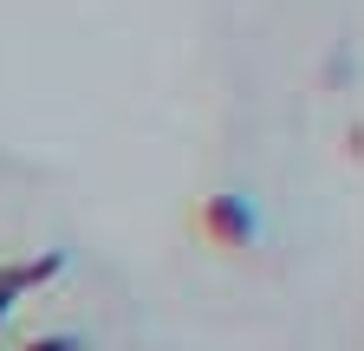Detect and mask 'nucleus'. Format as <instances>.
Instances as JSON below:
<instances>
[{"label":"nucleus","instance_id":"nucleus-3","mask_svg":"<svg viewBox=\"0 0 364 351\" xmlns=\"http://www.w3.org/2000/svg\"><path fill=\"white\" fill-rule=\"evenodd\" d=\"M20 351H85V345H78L72 332H53V338H26Z\"/></svg>","mask_w":364,"mask_h":351},{"label":"nucleus","instance_id":"nucleus-2","mask_svg":"<svg viewBox=\"0 0 364 351\" xmlns=\"http://www.w3.org/2000/svg\"><path fill=\"white\" fill-rule=\"evenodd\" d=\"M59 267H65V254H39V260H20V267H0V286H7V293L20 299L26 286H46Z\"/></svg>","mask_w":364,"mask_h":351},{"label":"nucleus","instance_id":"nucleus-4","mask_svg":"<svg viewBox=\"0 0 364 351\" xmlns=\"http://www.w3.org/2000/svg\"><path fill=\"white\" fill-rule=\"evenodd\" d=\"M7 313H14V293H7V286H0V325H7Z\"/></svg>","mask_w":364,"mask_h":351},{"label":"nucleus","instance_id":"nucleus-1","mask_svg":"<svg viewBox=\"0 0 364 351\" xmlns=\"http://www.w3.org/2000/svg\"><path fill=\"white\" fill-rule=\"evenodd\" d=\"M202 234L215 247H247L254 241V208L241 195H208L202 202Z\"/></svg>","mask_w":364,"mask_h":351}]
</instances>
